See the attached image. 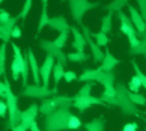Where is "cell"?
I'll return each mask as SVG.
<instances>
[{
	"instance_id": "cell-1",
	"label": "cell",
	"mask_w": 146,
	"mask_h": 131,
	"mask_svg": "<svg viewBox=\"0 0 146 131\" xmlns=\"http://www.w3.org/2000/svg\"><path fill=\"white\" fill-rule=\"evenodd\" d=\"M82 127V121L77 114L71 113V107H59L53 114L44 118L42 131H74Z\"/></svg>"
},
{
	"instance_id": "cell-2",
	"label": "cell",
	"mask_w": 146,
	"mask_h": 131,
	"mask_svg": "<svg viewBox=\"0 0 146 131\" xmlns=\"http://www.w3.org/2000/svg\"><path fill=\"white\" fill-rule=\"evenodd\" d=\"M116 92H117V106L121 107V110L123 114H127V116H139L140 112L137 106L134 104L131 101V98H129V90L128 87L123 84V83H116Z\"/></svg>"
},
{
	"instance_id": "cell-3",
	"label": "cell",
	"mask_w": 146,
	"mask_h": 131,
	"mask_svg": "<svg viewBox=\"0 0 146 131\" xmlns=\"http://www.w3.org/2000/svg\"><path fill=\"white\" fill-rule=\"evenodd\" d=\"M117 18L121 20V30L122 33H125L128 36V41H129V45H131V50L137 48L140 45V41H139V33L134 27L133 21L129 17H127V14H123L122 11L117 12Z\"/></svg>"
},
{
	"instance_id": "cell-4",
	"label": "cell",
	"mask_w": 146,
	"mask_h": 131,
	"mask_svg": "<svg viewBox=\"0 0 146 131\" xmlns=\"http://www.w3.org/2000/svg\"><path fill=\"white\" fill-rule=\"evenodd\" d=\"M57 94V87H53V89H48L45 86H41V84H27L26 87H23L21 90V96H26V98H36V100H47L48 96Z\"/></svg>"
},
{
	"instance_id": "cell-5",
	"label": "cell",
	"mask_w": 146,
	"mask_h": 131,
	"mask_svg": "<svg viewBox=\"0 0 146 131\" xmlns=\"http://www.w3.org/2000/svg\"><path fill=\"white\" fill-rule=\"evenodd\" d=\"M68 5L74 21H77L78 24H82V20L88 11L98 6V3H90V2H86V0H71Z\"/></svg>"
},
{
	"instance_id": "cell-6",
	"label": "cell",
	"mask_w": 146,
	"mask_h": 131,
	"mask_svg": "<svg viewBox=\"0 0 146 131\" xmlns=\"http://www.w3.org/2000/svg\"><path fill=\"white\" fill-rule=\"evenodd\" d=\"M39 47L47 53V56H51V57H54L56 61L59 63H62L63 66H66V63H68V56L62 51V48H59L54 45V42L53 41H47V39H41L39 42Z\"/></svg>"
},
{
	"instance_id": "cell-7",
	"label": "cell",
	"mask_w": 146,
	"mask_h": 131,
	"mask_svg": "<svg viewBox=\"0 0 146 131\" xmlns=\"http://www.w3.org/2000/svg\"><path fill=\"white\" fill-rule=\"evenodd\" d=\"M74 98V107L77 108L80 113H83L84 110H88L89 107H94V106H104V107H110L107 106L101 98H96V96H80V95H75Z\"/></svg>"
},
{
	"instance_id": "cell-8",
	"label": "cell",
	"mask_w": 146,
	"mask_h": 131,
	"mask_svg": "<svg viewBox=\"0 0 146 131\" xmlns=\"http://www.w3.org/2000/svg\"><path fill=\"white\" fill-rule=\"evenodd\" d=\"M83 30V35L86 38V42H88V45L90 47V51H92V57H94V62H102L106 57V53H102V48L94 41V38L90 36V30L88 29L86 26L82 27Z\"/></svg>"
},
{
	"instance_id": "cell-9",
	"label": "cell",
	"mask_w": 146,
	"mask_h": 131,
	"mask_svg": "<svg viewBox=\"0 0 146 131\" xmlns=\"http://www.w3.org/2000/svg\"><path fill=\"white\" fill-rule=\"evenodd\" d=\"M38 113H41L39 112V104H30L23 113H21V122H20V125L24 130H30V125L33 122H36Z\"/></svg>"
},
{
	"instance_id": "cell-10",
	"label": "cell",
	"mask_w": 146,
	"mask_h": 131,
	"mask_svg": "<svg viewBox=\"0 0 146 131\" xmlns=\"http://www.w3.org/2000/svg\"><path fill=\"white\" fill-rule=\"evenodd\" d=\"M54 57L51 56H47L44 63L41 65V78H42V86L48 87V83H50V75L53 72V69H54Z\"/></svg>"
},
{
	"instance_id": "cell-11",
	"label": "cell",
	"mask_w": 146,
	"mask_h": 131,
	"mask_svg": "<svg viewBox=\"0 0 146 131\" xmlns=\"http://www.w3.org/2000/svg\"><path fill=\"white\" fill-rule=\"evenodd\" d=\"M128 9H129V18H131L134 27H136V30H137L139 36H143L145 30H146V23H145V20L142 18L140 12H139V11H137L136 8H134V6L128 5Z\"/></svg>"
},
{
	"instance_id": "cell-12",
	"label": "cell",
	"mask_w": 146,
	"mask_h": 131,
	"mask_svg": "<svg viewBox=\"0 0 146 131\" xmlns=\"http://www.w3.org/2000/svg\"><path fill=\"white\" fill-rule=\"evenodd\" d=\"M18 18H20V14L17 15V17H12V18H11L9 23L3 24V26H0V38H2L3 44H8L9 39L12 38V33H14V29L17 27V21H18Z\"/></svg>"
},
{
	"instance_id": "cell-13",
	"label": "cell",
	"mask_w": 146,
	"mask_h": 131,
	"mask_svg": "<svg viewBox=\"0 0 146 131\" xmlns=\"http://www.w3.org/2000/svg\"><path fill=\"white\" fill-rule=\"evenodd\" d=\"M71 32L74 35V41H72V47L75 48V51L78 53H84V47L88 45V42H86V38L82 32H78L77 27H71Z\"/></svg>"
},
{
	"instance_id": "cell-14",
	"label": "cell",
	"mask_w": 146,
	"mask_h": 131,
	"mask_svg": "<svg viewBox=\"0 0 146 131\" xmlns=\"http://www.w3.org/2000/svg\"><path fill=\"white\" fill-rule=\"evenodd\" d=\"M48 26L51 27V29H54V30H59L62 33V32H68V30H71V26L68 24V21L66 18L63 17V15H57V17H53L50 20V23H48Z\"/></svg>"
},
{
	"instance_id": "cell-15",
	"label": "cell",
	"mask_w": 146,
	"mask_h": 131,
	"mask_svg": "<svg viewBox=\"0 0 146 131\" xmlns=\"http://www.w3.org/2000/svg\"><path fill=\"white\" fill-rule=\"evenodd\" d=\"M27 59H29V62H30V71H32V75H33V81H35V84H39V81H41V68L38 66V62H36V57H35V54H33V51L30 50H27Z\"/></svg>"
},
{
	"instance_id": "cell-16",
	"label": "cell",
	"mask_w": 146,
	"mask_h": 131,
	"mask_svg": "<svg viewBox=\"0 0 146 131\" xmlns=\"http://www.w3.org/2000/svg\"><path fill=\"white\" fill-rule=\"evenodd\" d=\"M57 108H59V104L56 102L54 96H53V98H47V100L42 101V104L39 106V112L44 114V116H50V114H53Z\"/></svg>"
},
{
	"instance_id": "cell-17",
	"label": "cell",
	"mask_w": 146,
	"mask_h": 131,
	"mask_svg": "<svg viewBox=\"0 0 146 131\" xmlns=\"http://www.w3.org/2000/svg\"><path fill=\"white\" fill-rule=\"evenodd\" d=\"M104 53H106V57H104V61H102L101 68H102V71H106V72H110L111 69H115L116 65L121 63V61L113 56V54L109 51V48H106V51H104Z\"/></svg>"
},
{
	"instance_id": "cell-18",
	"label": "cell",
	"mask_w": 146,
	"mask_h": 131,
	"mask_svg": "<svg viewBox=\"0 0 146 131\" xmlns=\"http://www.w3.org/2000/svg\"><path fill=\"white\" fill-rule=\"evenodd\" d=\"M83 127L86 131H104L106 128V119L104 116H98L95 119H92L90 122L83 124Z\"/></svg>"
},
{
	"instance_id": "cell-19",
	"label": "cell",
	"mask_w": 146,
	"mask_h": 131,
	"mask_svg": "<svg viewBox=\"0 0 146 131\" xmlns=\"http://www.w3.org/2000/svg\"><path fill=\"white\" fill-rule=\"evenodd\" d=\"M113 14L111 12H109L107 15H104L102 17V20H101V33H104V35H107V33H110L111 32V27H113Z\"/></svg>"
},
{
	"instance_id": "cell-20",
	"label": "cell",
	"mask_w": 146,
	"mask_h": 131,
	"mask_svg": "<svg viewBox=\"0 0 146 131\" xmlns=\"http://www.w3.org/2000/svg\"><path fill=\"white\" fill-rule=\"evenodd\" d=\"M50 17H48V12H47V0L42 2V14H41V20H39V24H38V33H41V30L44 29L45 26H48L50 23Z\"/></svg>"
},
{
	"instance_id": "cell-21",
	"label": "cell",
	"mask_w": 146,
	"mask_h": 131,
	"mask_svg": "<svg viewBox=\"0 0 146 131\" xmlns=\"http://www.w3.org/2000/svg\"><path fill=\"white\" fill-rule=\"evenodd\" d=\"M66 56H68V61L69 62H74V63H83V62H86V61H89V59H90V54L78 53V51L69 53V54H66Z\"/></svg>"
},
{
	"instance_id": "cell-22",
	"label": "cell",
	"mask_w": 146,
	"mask_h": 131,
	"mask_svg": "<svg viewBox=\"0 0 146 131\" xmlns=\"http://www.w3.org/2000/svg\"><path fill=\"white\" fill-rule=\"evenodd\" d=\"M65 66L62 63H56L54 65V69H53V78H54V87H57V83L59 81H60L62 78H63V75H65V72H66V71L63 69Z\"/></svg>"
},
{
	"instance_id": "cell-23",
	"label": "cell",
	"mask_w": 146,
	"mask_h": 131,
	"mask_svg": "<svg viewBox=\"0 0 146 131\" xmlns=\"http://www.w3.org/2000/svg\"><path fill=\"white\" fill-rule=\"evenodd\" d=\"M90 36L95 39V42L98 44V45L102 48H107V45H109V42H110V39H109V36L107 35H104V33H101V32H98V33H94V32H90Z\"/></svg>"
},
{
	"instance_id": "cell-24",
	"label": "cell",
	"mask_w": 146,
	"mask_h": 131,
	"mask_svg": "<svg viewBox=\"0 0 146 131\" xmlns=\"http://www.w3.org/2000/svg\"><path fill=\"white\" fill-rule=\"evenodd\" d=\"M129 54L131 56H136V54H142V56L146 57V30H145V33L142 36V39H140V45L137 48H134V50H131L129 48Z\"/></svg>"
},
{
	"instance_id": "cell-25",
	"label": "cell",
	"mask_w": 146,
	"mask_h": 131,
	"mask_svg": "<svg viewBox=\"0 0 146 131\" xmlns=\"http://www.w3.org/2000/svg\"><path fill=\"white\" fill-rule=\"evenodd\" d=\"M125 5H129L128 2H125V0H115V2H111L109 6H107V11L109 12H121V9L125 6Z\"/></svg>"
},
{
	"instance_id": "cell-26",
	"label": "cell",
	"mask_w": 146,
	"mask_h": 131,
	"mask_svg": "<svg viewBox=\"0 0 146 131\" xmlns=\"http://www.w3.org/2000/svg\"><path fill=\"white\" fill-rule=\"evenodd\" d=\"M140 86H142V83H140V80L137 75H134V77L129 80V83H128V90L129 92H133V94H140Z\"/></svg>"
},
{
	"instance_id": "cell-27",
	"label": "cell",
	"mask_w": 146,
	"mask_h": 131,
	"mask_svg": "<svg viewBox=\"0 0 146 131\" xmlns=\"http://www.w3.org/2000/svg\"><path fill=\"white\" fill-rule=\"evenodd\" d=\"M5 63H6V44L0 45V74L5 77Z\"/></svg>"
},
{
	"instance_id": "cell-28",
	"label": "cell",
	"mask_w": 146,
	"mask_h": 131,
	"mask_svg": "<svg viewBox=\"0 0 146 131\" xmlns=\"http://www.w3.org/2000/svg\"><path fill=\"white\" fill-rule=\"evenodd\" d=\"M11 71H12V78L15 81H18V77H21V66L17 59L12 61V65H11Z\"/></svg>"
},
{
	"instance_id": "cell-29",
	"label": "cell",
	"mask_w": 146,
	"mask_h": 131,
	"mask_svg": "<svg viewBox=\"0 0 146 131\" xmlns=\"http://www.w3.org/2000/svg\"><path fill=\"white\" fill-rule=\"evenodd\" d=\"M131 63H133V68H134V71H136V75L139 77L140 83H142V86H143L145 89H146V75L142 72V69H140V66L137 65V62H136V61H133Z\"/></svg>"
},
{
	"instance_id": "cell-30",
	"label": "cell",
	"mask_w": 146,
	"mask_h": 131,
	"mask_svg": "<svg viewBox=\"0 0 146 131\" xmlns=\"http://www.w3.org/2000/svg\"><path fill=\"white\" fill-rule=\"evenodd\" d=\"M94 86H95V81H89V83H84V86L78 90V94H77V95H80V96H89V95H90V92H92V89H94Z\"/></svg>"
},
{
	"instance_id": "cell-31",
	"label": "cell",
	"mask_w": 146,
	"mask_h": 131,
	"mask_svg": "<svg viewBox=\"0 0 146 131\" xmlns=\"http://www.w3.org/2000/svg\"><path fill=\"white\" fill-rule=\"evenodd\" d=\"M129 98H131V101L136 106H145L146 104V96H143L142 94H133V92H129Z\"/></svg>"
},
{
	"instance_id": "cell-32",
	"label": "cell",
	"mask_w": 146,
	"mask_h": 131,
	"mask_svg": "<svg viewBox=\"0 0 146 131\" xmlns=\"http://www.w3.org/2000/svg\"><path fill=\"white\" fill-rule=\"evenodd\" d=\"M66 41H68V32H62L60 35H59L57 38L53 42H54V45L56 47H59V48H62V47H65L66 45Z\"/></svg>"
},
{
	"instance_id": "cell-33",
	"label": "cell",
	"mask_w": 146,
	"mask_h": 131,
	"mask_svg": "<svg viewBox=\"0 0 146 131\" xmlns=\"http://www.w3.org/2000/svg\"><path fill=\"white\" fill-rule=\"evenodd\" d=\"M11 15L6 12V9H0V26H3V24H6L11 21Z\"/></svg>"
},
{
	"instance_id": "cell-34",
	"label": "cell",
	"mask_w": 146,
	"mask_h": 131,
	"mask_svg": "<svg viewBox=\"0 0 146 131\" xmlns=\"http://www.w3.org/2000/svg\"><path fill=\"white\" fill-rule=\"evenodd\" d=\"M101 95H104V96H110V98H115V96L117 95V92H116V86L104 87V92H102Z\"/></svg>"
},
{
	"instance_id": "cell-35",
	"label": "cell",
	"mask_w": 146,
	"mask_h": 131,
	"mask_svg": "<svg viewBox=\"0 0 146 131\" xmlns=\"http://www.w3.org/2000/svg\"><path fill=\"white\" fill-rule=\"evenodd\" d=\"M30 8H32V2H30V0H27V2L24 3V8H23V11L20 12V18H21V20H26V17H27V14H29Z\"/></svg>"
},
{
	"instance_id": "cell-36",
	"label": "cell",
	"mask_w": 146,
	"mask_h": 131,
	"mask_svg": "<svg viewBox=\"0 0 146 131\" xmlns=\"http://www.w3.org/2000/svg\"><path fill=\"white\" fill-rule=\"evenodd\" d=\"M63 78H65V81H66V83H71V81L77 80V74H75L74 71H66V72H65V75H63Z\"/></svg>"
},
{
	"instance_id": "cell-37",
	"label": "cell",
	"mask_w": 146,
	"mask_h": 131,
	"mask_svg": "<svg viewBox=\"0 0 146 131\" xmlns=\"http://www.w3.org/2000/svg\"><path fill=\"white\" fill-rule=\"evenodd\" d=\"M139 8H140V15L146 23V0H139Z\"/></svg>"
},
{
	"instance_id": "cell-38",
	"label": "cell",
	"mask_w": 146,
	"mask_h": 131,
	"mask_svg": "<svg viewBox=\"0 0 146 131\" xmlns=\"http://www.w3.org/2000/svg\"><path fill=\"white\" fill-rule=\"evenodd\" d=\"M137 124L136 122H128V124H125L123 125V128H122V131H137Z\"/></svg>"
},
{
	"instance_id": "cell-39",
	"label": "cell",
	"mask_w": 146,
	"mask_h": 131,
	"mask_svg": "<svg viewBox=\"0 0 146 131\" xmlns=\"http://www.w3.org/2000/svg\"><path fill=\"white\" fill-rule=\"evenodd\" d=\"M6 112L9 113V108H8V104L5 101L0 102V116L2 118H6Z\"/></svg>"
},
{
	"instance_id": "cell-40",
	"label": "cell",
	"mask_w": 146,
	"mask_h": 131,
	"mask_svg": "<svg viewBox=\"0 0 146 131\" xmlns=\"http://www.w3.org/2000/svg\"><path fill=\"white\" fill-rule=\"evenodd\" d=\"M0 96H2V98L6 96V84H5V81L0 83Z\"/></svg>"
},
{
	"instance_id": "cell-41",
	"label": "cell",
	"mask_w": 146,
	"mask_h": 131,
	"mask_svg": "<svg viewBox=\"0 0 146 131\" xmlns=\"http://www.w3.org/2000/svg\"><path fill=\"white\" fill-rule=\"evenodd\" d=\"M12 38H21V29H20L18 26H17V27H15V29H14V33H12Z\"/></svg>"
},
{
	"instance_id": "cell-42",
	"label": "cell",
	"mask_w": 146,
	"mask_h": 131,
	"mask_svg": "<svg viewBox=\"0 0 146 131\" xmlns=\"http://www.w3.org/2000/svg\"><path fill=\"white\" fill-rule=\"evenodd\" d=\"M30 131H41L39 128H38V125H36V122H33L30 125Z\"/></svg>"
},
{
	"instance_id": "cell-43",
	"label": "cell",
	"mask_w": 146,
	"mask_h": 131,
	"mask_svg": "<svg viewBox=\"0 0 146 131\" xmlns=\"http://www.w3.org/2000/svg\"><path fill=\"white\" fill-rule=\"evenodd\" d=\"M11 131H27V130H24L23 127H21V125H17V127H14Z\"/></svg>"
},
{
	"instance_id": "cell-44",
	"label": "cell",
	"mask_w": 146,
	"mask_h": 131,
	"mask_svg": "<svg viewBox=\"0 0 146 131\" xmlns=\"http://www.w3.org/2000/svg\"><path fill=\"white\" fill-rule=\"evenodd\" d=\"M145 59H146V57H145Z\"/></svg>"
}]
</instances>
